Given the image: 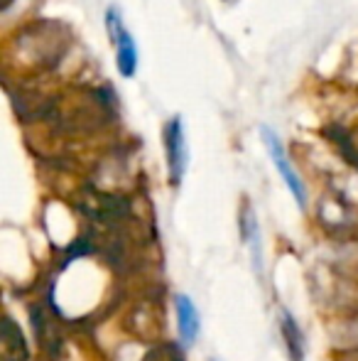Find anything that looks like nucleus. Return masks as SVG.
Returning <instances> with one entry per match:
<instances>
[{
	"instance_id": "f257e3e1",
	"label": "nucleus",
	"mask_w": 358,
	"mask_h": 361,
	"mask_svg": "<svg viewBox=\"0 0 358 361\" xmlns=\"http://www.w3.org/2000/svg\"><path fill=\"white\" fill-rule=\"evenodd\" d=\"M260 135H263V143L265 147H268V155L272 160V165H275V170L280 172L282 182L287 185V190H290V195L295 197V202L300 207L307 204V190H305V182H302V177L297 175V170L292 167L290 157H287L285 152V145H282L280 135L275 133L272 128H268V126H263L260 128Z\"/></svg>"
},
{
	"instance_id": "f03ea898",
	"label": "nucleus",
	"mask_w": 358,
	"mask_h": 361,
	"mask_svg": "<svg viewBox=\"0 0 358 361\" xmlns=\"http://www.w3.org/2000/svg\"><path fill=\"white\" fill-rule=\"evenodd\" d=\"M106 25H108V35L113 39L115 47V67L118 72L130 79L135 72H138V49H135V39L133 35L125 30L123 20H120V13L115 8H110L106 13Z\"/></svg>"
},
{
	"instance_id": "7ed1b4c3",
	"label": "nucleus",
	"mask_w": 358,
	"mask_h": 361,
	"mask_svg": "<svg viewBox=\"0 0 358 361\" xmlns=\"http://www.w3.org/2000/svg\"><path fill=\"white\" fill-rule=\"evenodd\" d=\"M165 152H167L170 182H172V187H179L186 165H189V147H186L184 126H181L179 116L167 121V126H165Z\"/></svg>"
},
{
	"instance_id": "20e7f679",
	"label": "nucleus",
	"mask_w": 358,
	"mask_h": 361,
	"mask_svg": "<svg viewBox=\"0 0 358 361\" xmlns=\"http://www.w3.org/2000/svg\"><path fill=\"white\" fill-rule=\"evenodd\" d=\"M174 312H177V329H179L181 342L194 344L196 337H199L201 319H199V310L191 302L189 295H184V293L174 295Z\"/></svg>"
},
{
	"instance_id": "39448f33",
	"label": "nucleus",
	"mask_w": 358,
	"mask_h": 361,
	"mask_svg": "<svg viewBox=\"0 0 358 361\" xmlns=\"http://www.w3.org/2000/svg\"><path fill=\"white\" fill-rule=\"evenodd\" d=\"M0 361H27V344L23 332L10 314L3 319V339H0Z\"/></svg>"
},
{
	"instance_id": "423d86ee",
	"label": "nucleus",
	"mask_w": 358,
	"mask_h": 361,
	"mask_svg": "<svg viewBox=\"0 0 358 361\" xmlns=\"http://www.w3.org/2000/svg\"><path fill=\"white\" fill-rule=\"evenodd\" d=\"M280 329H282V337H285L287 349H290V357L295 361H302V357H305V339H302V332L297 327L295 317L287 310L280 312Z\"/></svg>"
},
{
	"instance_id": "0eeeda50",
	"label": "nucleus",
	"mask_w": 358,
	"mask_h": 361,
	"mask_svg": "<svg viewBox=\"0 0 358 361\" xmlns=\"http://www.w3.org/2000/svg\"><path fill=\"white\" fill-rule=\"evenodd\" d=\"M145 361H184V359H181V354L174 352V349H165V352H153Z\"/></svg>"
},
{
	"instance_id": "6e6552de",
	"label": "nucleus",
	"mask_w": 358,
	"mask_h": 361,
	"mask_svg": "<svg viewBox=\"0 0 358 361\" xmlns=\"http://www.w3.org/2000/svg\"><path fill=\"white\" fill-rule=\"evenodd\" d=\"M351 157H354V160H351V162H356V165H358V152H356V150L351 152Z\"/></svg>"
},
{
	"instance_id": "1a4fd4ad",
	"label": "nucleus",
	"mask_w": 358,
	"mask_h": 361,
	"mask_svg": "<svg viewBox=\"0 0 358 361\" xmlns=\"http://www.w3.org/2000/svg\"><path fill=\"white\" fill-rule=\"evenodd\" d=\"M211 361H216V359H211Z\"/></svg>"
}]
</instances>
